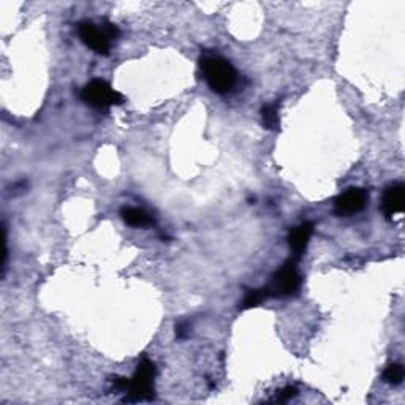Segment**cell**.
<instances>
[{"label":"cell","instance_id":"cell-10","mask_svg":"<svg viewBox=\"0 0 405 405\" xmlns=\"http://www.w3.org/2000/svg\"><path fill=\"white\" fill-rule=\"evenodd\" d=\"M261 119L263 125L268 130H279L280 119H279V103H269L261 108Z\"/></svg>","mask_w":405,"mask_h":405},{"label":"cell","instance_id":"cell-2","mask_svg":"<svg viewBox=\"0 0 405 405\" xmlns=\"http://www.w3.org/2000/svg\"><path fill=\"white\" fill-rule=\"evenodd\" d=\"M78 34L86 46L94 49L97 54L108 56L111 49V42L120 35V32L109 21H103L100 25L91 21H82L78 24Z\"/></svg>","mask_w":405,"mask_h":405},{"label":"cell","instance_id":"cell-3","mask_svg":"<svg viewBox=\"0 0 405 405\" xmlns=\"http://www.w3.org/2000/svg\"><path fill=\"white\" fill-rule=\"evenodd\" d=\"M154 378H156V364L149 359H143L138 364L137 372L128 380L127 387V397L125 402H141V401H152L154 394Z\"/></svg>","mask_w":405,"mask_h":405},{"label":"cell","instance_id":"cell-11","mask_svg":"<svg viewBox=\"0 0 405 405\" xmlns=\"http://www.w3.org/2000/svg\"><path fill=\"white\" fill-rule=\"evenodd\" d=\"M268 297H269L268 288H265V290H249L246 293V298H244V301H242L241 309L246 311V309H252V307L260 306Z\"/></svg>","mask_w":405,"mask_h":405},{"label":"cell","instance_id":"cell-7","mask_svg":"<svg viewBox=\"0 0 405 405\" xmlns=\"http://www.w3.org/2000/svg\"><path fill=\"white\" fill-rule=\"evenodd\" d=\"M404 201H405V187L404 184L396 182L390 185L385 192L382 200V211L387 218H393L394 216L401 214L404 211Z\"/></svg>","mask_w":405,"mask_h":405},{"label":"cell","instance_id":"cell-8","mask_svg":"<svg viewBox=\"0 0 405 405\" xmlns=\"http://www.w3.org/2000/svg\"><path fill=\"white\" fill-rule=\"evenodd\" d=\"M313 231V225L311 222H304L294 227L290 235H288V244H290V249L293 250L294 258H299L301 255L304 254V250L311 239Z\"/></svg>","mask_w":405,"mask_h":405},{"label":"cell","instance_id":"cell-9","mask_svg":"<svg viewBox=\"0 0 405 405\" xmlns=\"http://www.w3.org/2000/svg\"><path fill=\"white\" fill-rule=\"evenodd\" d=\"M120 216L124 218V222L130 225V227L143 228V227H151L154 223V218L147 214V212L138 208H124L120 211Z\"/></svg>","mask_w":405,"mask_h":405},{"label":"cell","instance_id":"cell-13","mask_svg":"<svg viewBox=\"0 0 405 405\" xmlns=\"http://www.w3.org/2000/svg\"><path fill=\"white\" fill-rule=\"evenodd\" d=\"M298 394V390L297 388H293V387H287L280 391V393L278 394V397H275V401L278 402H287V401H290L293 399L294 396Z\"/></svg>","mask_w":405,"mask_h":405},{"label":"cell","instance_id":"cell-5","mask_svg":"<svg viewBox=\"0 0 405 405\" xmlns=\"http://www.w3.org/2000/svg\"><path fill=\"white\" fill-rule=\"evenodd\" d=\"M301 287V275L297 269L294 261H288L275 273L271 285L268 287L269 297H292Z\"/></svg>","mask_w":405,"mask_h":405},{"label":"cell","instance_id":"cell-14","mask_svg":"<svg viewBox=\"0 0 405 405\" xmlns=\"http://www.w3.org/2000/svg\"><path fill=\"white\" fill-rule=\"evenodd\" d=\"M176 334H177L179 339H184L189 334V325L187 323H179L176 326Z\"/></svg>","mask_w":405,"mask_h":405},{"label":"cell","instance_id":"cell-4","mask_svg":"<svg viewBox=\"0 0 405 405\" xmlns=\"http://www.w3.org/2000/svg\"><path fill=\"white\" fill-rule=\"evenodd\" d=\"M81 99L86 105L95 109H108L114 105H122L124 103V95L108 85L103 80H92L91 82L82 87Z\"/></svg>","mask_w":405,"mask_h":405},{"label":"cell","instance_id":"cell-12","mask_svg":"<svg viewBox=\"0 0 405 405\" xmlns=\"http://www.w3.org/2000/svg\"><path fill=\"white\" fill-rule=\"evenodd\" d=\"M383 378H385V382L390 383V385H401L404 380L402 364H397V363L390 364L383 372Z\"/></svg>","mask_w":405,"mask_h":405},{"label":"cell","instance_id":"cell-1","mask_svg":"<svg viewBox=\"0 0 405 405\" xmlns=\"http://www.w3.org/2000/svg\"><path fill=\"white\" fill-rule=\"evenodd\" d=\"M200 67L206 82L216 94H228L236 86V70L223 57L204 56L200 59Z\"/></svg>","mask_w":405,"mask_h":405},{"label":"cell","instance_id":"cell-6","mask_svg":"<svg viewBox=\"0 0 405 405\" xmlns=\"http://www.w3.org/2000/svg\"><path fill=\"white\" fill-rule=\"evenodd\" d=\"M368 201H369L368 190L351 187L336 198V201H334V211H336V214L340 217L342 216L349 217L356 214L359 211H363Z\"/></svg>","mask_w":405,"mask_h":405}]
</instances>
